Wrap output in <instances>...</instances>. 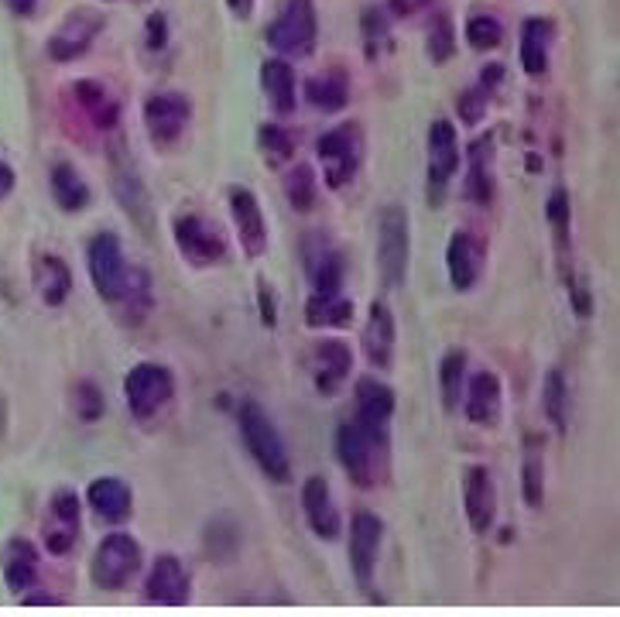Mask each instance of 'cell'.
I'll return each instance as SVG.
<instances>
[{
  "label": "cell",
  "mask_w": 620,
  "mask_h": 617,
  "mask_svg": "<svg viewBox=\"0 0 620 617\" xmlns=\"http://www.w3.org/2000/svg\"><path fill=\"white\" fill-rule=\"evenodd\" d=\"M483 148H487V141H480V144H477V151H473L470 196H477L480 203H490V196H494V182H490V175H483Z\"/></svg>",
  "instance_id": "cell-42"
},
{
  "label": "cell",
  "mask_w": 620,
  "mask_h": 617,
  "mask_svg": "<svg viewBox=\"0 0 620 617\" xmlns=\"http://www.w3.org/2000/svg\"><path fill=\"white\" fill-rule=\"evenodd\" d=\"M103 28V18H96L93 11H76L69 14V21L59 28V35L48 42V55H52L55 62H69L76 59V55H83L90 42L96 38V31Z\"/></svg>",
  "instance_id": "cell-18"
},
{
  "label": "cell",
  "mask_w": 620,
  "mask_h": 617,
  "mask_svg": "<svg viewBox=\"0 0 620 617\" xmlns=\"http://www.w3.org/2000/svg\"><path fill=\"white\" fill-rule=\"evenodd\" d=\"M353 371V354L343 340H319L316 343V388L322 395H333Z\"/></svg>",
  "instance_id": "cell-22"
},
{
  "label": "cell",
  "mask_w": 620,
  "mask_h": 617,
  "mask_svg": "<svg viewBox=\"0 0 620 617\" xmlns=\"http://www.w3.org/2000/svg\"><path fill=\"white\" fill-rule=\"evenodd\" d=\"M76 528L79 525L52 518V522L45 525V546H48V552H55V556H66V552L72 549V542H76Z\"/></svg>",
  "instance_id": "cell-40"
},
{
  "label": "cell",
  "mask_w": 620,
  "mask_h": 617,
  "mask_svg": "<svg viewBox=\"0 0 620 617\" xmlns=\"http://www.w3.org/2000/svg\"><path fill=\"white\" fill-rule=\"evenodd\" d=\"M322 172H326L329 189H343L357 175L360 158H364V131L357 124H340L326 131L316 144Z\"/></svg>",
  "instance_id": "cell-3"
},
{
  "label": "cell",
  "mask_w": 620,
  "mask_h": 617,
  "mask_svg": "<svg viewBox=\"0 0 620 617\" xmlns=\"http://www.w3.org/2000/svg\"><path fill=\"white\" fill-rule=\"evenodd\" d=\"M35 576H38L35 546L24 542V539L7 542V549H4V580H7V587L21 594V590H28L31 583H35Z\"/></svg>",
  "instance_id": "cell-27"
},
{
  "label": "cell",
  "mask_w": 620,
  "mask_h": 617,
  "mask_svg": "<svg viewBox=\"0 0 620 617\" xmlns=\"http://www.w3.org/2000/svg\"><path fill=\"white\" fill-rule=\"evenodd\" d=\"M86 258H90V275H93V285H96V292H100V299L117 302L127 288V278H131L117 234H96L90 240Z\"/></svg>",
  "instance_id": "cell-9"
},
{
  "label": "cell",
  "mask_w": 620,
  "mask_h": 617,
  "mask_svg": "<svg viewBox=\"0 0 620 617\" xmlns=\"http://www.w3.org/2000/svg\"><path fill=\"white\" fill-rule=\"evenodd\" d=\"M141 570V546L127 532H114L93 552V583L100 590H120Z\"/></svg>",
  "instance_id": "cell-5"
},
{
  "label": "cell",
  "mask_w": 620,
  "mask_h": 617,
  "mask_svg": "<svg viewBox=\"0 0 620 617\" xmlns=\"http://www.w3.org/2000/svg\"><path fill=\"white\" fill-rule=\"evenodd\" d=\"M305 268H309V278L316 285V292L322 295H336L343 285V258L326 244L322 237L309 240L305 244Z\"/></svg>",
  "instance_id": "cell-20"
},
{
  "label": "cell",
  "mask_w": 620,
  "mask_h": 617,
  "mask_svg": "<svg viewBox=\"0 0 620 617\" xmlns=\"http://www.w3.org/2000/svg\"><path fill=\"white\" fill-rule=\"evenodd\" d=\"M480 110H483V96H477V93L460 96V114H463L466 124H477V120H480Z\"/></svg>",
  "instance_id": "cell-46"
},
{
  "label": "cell",
  "mask_w": 620,
  "mask_h": 617,
  "mask_svg": "<svg viewBox=\"0 0 620 617\" xmlns=\"http://www.w3.org/2000/svg\"><path fill=\"white\" fill-rule=\"evenodd\" d=\"M76 402H79V415H83V419H96V415L103 412V398H100V391L93 388L90 381H83L76 388Z\"/></svg>",
  "instance_id": "cell-43"
},
{
  "label": "cell",
  "mask_w": 620,
  "mask_h": 617,
  "mask_svg": "<svg viewBox=\"0 0 620 617\" xmlns=\"http://www.w3.org/2000/svg\"><path fill=\"white\" fill-rule=\"evenodd\" d=\"M394 415V391L377 378L357 381V419L367 422L370 429L388 432V422Z\"/></svg>",
  "instance_id": "cell-21"
},
{
  "label": "cell",
  "mask_w": 620,
  "mask_h": 617,
  "mask_svg": "<svg viewBox=\"0 0 620 617\" xmlns=\"http://www.w3.org/2000/svg\"><path fill=\"white\" fill-rule=\"evenodd\" d=\"M227 4L240 14V18H247V14H251V7H254V0H227Z\"/></svg>",
  "instance_id": "cell-50"
},
{
  "label": "cell",
  "mask_w": 620,
  "mask_h": 617,
  "mask_svg": "<svg viewBox=\"0 0 620 617\" xmlns=\"http://www.w3.org/2000/svg\"><path fill=\"white\" fill-rule=\"evenodd\" d=\"M86 498L96 508V515L107 518V522H124V518H131V487L124 484L120 477H100L90 484V491H86Z\"/></svg>",
  "instance_id": "cell-25"
},
{
  "label": "cell",
  "mask_w": 620,
  "mask_h": 617,
  "mask_svg": "<svg viewBox=\"0 0 620 617\" xmlns=\"http://www.w3.org/2000/svg\"><path fill=\"white\" fill-rule=\"evenodd\" d=\"M388 432L370 429L367 422H360L357 415L346 419L336 436V453H340L343 470L357 487H374L377 480V453L384 450Z\"/></svg>",
  "instance_id": "cell-2"
},
{
  "label": "cell",
  "mask_w": 620,
  "mask_h": 617,
  "mask_svg": "<svg viewBox=\"0 0 620 617\" xmlns=\"http://www.w3.org/2000/svg\"><path fill=\"white\" fill-rule=\"evenodd\" d=\"M192 117V103L182 93H158L144 103V124H148L151 141L172 144L185 131Z\"/></svg>",
  "instance_id": "cell-12"
},
{
  "label": "cell",
  "mask_w": 620,
  "mask_h": 617,
  "mask_svg": "<svg viewBox=\"0 0 620 617\" xmlns=\"http://www.w3.org/2000/svg\"><path fill=\"white\" fill-rule=\"evenodd\" d=\"M257 306H261V323L275 326L278 323V309H275V292H271L268 282L257 285Z\"/></svg>",
  "instance_id": "cell-45"
},
{
  "label": "cell",
  "mask_w": 620,
  "mask_h": 617,
  "mask_svg": "<svg viewBox=\"0 0 620 617\" xmlns=\"http://www.w3.org/2000/svg\"><path fill=\"white\" fill-rule=\"evenodd\" d=\"M353 319V302H346L340 292L336 295H322L316 292L309 299V306H305V323L312 326V330H319V326H350Z\"/></svg>",
  "instance_id": "cell-29"
},
{
  "label": "cell",
  "mask_w": 620,
  "mask_h": 617,
  "mask_svg": "<svg viewBox=\"0 0 620 617\" xmlns=\"http://www.w3.org/2000/svg\"><path fill=\"white\" fill-rule=\"evenodd\" d=\"M11 189H14V172L4 162H0V199H4Z\"/></svg>",
  "instance_id": "cell-48"
},
{
  "label": "cell",
  "mask_w": 620,
  "mask_h": 617,
  "mask_svg": "<svg viewBox=\"0 0 620 617\" xmlns=\"http://www.w3.org/2000/svg\"><path fill=\"white\" fill-rule=\"evenodd\" d=\"M305 96H309V103L316 110H322V114H336V110H343L346 100H350V86H346L343 72H329V76L309 79Z\"/></svg>",
  "instance_id": "cell-30"
},
{
  "label": "cell",
  "mask_w": 620,
  "mask_h": 617,
  "mask_svg": "<svg viewBox=\"0 0 620 617\" xmlns=\"http://www.w3.org/2000/svg\"><path fill=\"white\" fill-rule=\"evenodd\" d=\"M35 282H38V292H42V299L48 302V306H62V302L69 299V292H72V275L59 258L38 261Z\"/></svg>",
  "instance_id": "cell-31"
},
{
  "label": "cell",
  "mask_w": 620,
  "mask_h": 617,
  "mask_svg": "<svg viewBox=\"0 0 620 617\" xmlns=\"http://www.w3.org/2000/svg\"><path fill=\"white\" fill-rule=\"evenodd\" d=\"M439 381H442V405L453 412L463 398V381H466V354L463 350H449L446 360L439 367Z\"/></svg>",
  "instance_id": "cell-34"
},
{
  "label": "cell",
  "mask_w": 620,
  "mask_h": 617,
  "mask_svg": "<svg viewBox=\"0 0 620 617\" xmlns=\"http://www.w3.org/2000/svg\"><path fill=\"white\" fill-rule=\"evenodd\" d=\"M175 244H179L182 258L196 268L206 264H220L227 258V240L216 230V223L203 220V216H179L175 220Z\"/></svg>",
  "instance_id": "cell-10"
},
{
  "label": "cell",
  "mask_w": 620,
  "mask_h": 617,
  "mask_svg": "<svg viewBox=\"0 0 620 617\" xmlns=\"http://www.w3.org/2000/svg\"><path fill=\"white\" fill-rule=\"evenodd\" d=\"M525 504L528 508H542V501H545V470H542V463L535 460V456H528L525 460Z\"/></svg>",
  "instance_id": "cell-39"
},
{
  "label": "cell",
  "mask_w": 620,
  "mask_h": 617,
  "mask_svg": "<svg viewBox=\"0 0 620 617\" xmlns=\"http://www.w3.org/2000/svg\"><path fill=\"white\" fill-rule=\"evenodd\" d=\"M460 168V144H456V127L449 120H436L429 127V182L446 186L453 172Z\"/></svg>",
  "instance_id": "cell-19"
},
{
  "label": "cell",
  "mask_w": 620,
  "mask_h": 617,
  "mask_svg": "<svg viewBox=\"0 0 620 617\" xmlns=\"http://www.w3.org/2000/svg\"><path fill=\"white\" fill-rule=\"evenodd\" d=\"M364 354L374 371H388L394 360V316L384 302H370L364 326Z\"/></svg>",
  "instance_id": "cell-16"
},
{
  "label": "cell",
  "mask_w": 620,
  "mask_h": 617,
  "mask_svg": "<svg viewBox=\"0 0 620 617\" xmlns=\"http://www.w3.org/2000/svg\"><path fill=\"white\" fill-rule=\"evenodd\" d=\"M261 148H264V158H268V165H285L288 158H292V138H288V131H281L278 124H264L261 127Z\"/></svg>",
  "instance_id": "cell-37"
},
{
  "label": "cell",
  "mask_w": 620,
  "mask_h": 617,
  "mask_svg": "<svg viewBox=\"0 0 620 617\" xmlns=\"http://www.w3.org/2000/svg\"><path fill=\"white\" fill-rule=\"evenodd\" d=\"M24 604H62V600L59 597H24Z\"/></svg>",
  "instance_id": "cell-51"
},
{
  "label": "cell",
  "mask_w": 620,
  "mask_h": 617,
  "mask_svg": "<svg viewBox=\"0 0 620 617\" xmlns=\"http://www.w3.org/2000/svg\"><path fill=\"white\" fill-rule=\"evenodd\" d=\"M549 24L542 21H528L525 24V38H521V66L528 76H538L549 66Z\"/></svg>",
  "instance_id": "cell-32"
},
{
  "label": "cell",
  "mask_w": 620,
  "mask_h": 617,
  "mask_svg": "<svg viewBox=\"0 0 620 617\" xmlns=\"http://www.w3.org/2000/svg\"><path fill=\"white\" fill-rule=\"evenodd\" d=\"M7 4H11L14 14H31V11H35V0H7Z\"/></svg>",
  "instance_id": "cell-49"
},
{
  "label": "cell",
  "mask_w": 620,
  "mask_h": 617,
  "mask_svg": "<svg viewBox=\"0 0 620 617\" xmlns=\"http://www.w3.org/2000/svg\"><path fill=\"white\" fill-rule=\"evenodd\" d=\"M446 268H449V282H453L460 292L473 288V282L480 278L483 268V251L480 244L470 234H453L446 251Z\"/></svg>",
  "instance_id": "cell-24"
},
{
  "label": "cell",
  "mask_w": 620,
  "mask_h": 617,
  "mask_svg": "<svg viewBox=\"0 0 620 617\" xmlns=\"http://www.w3.org/2000/svg\"><path fill=\"white\" fill-rule=\"evenodd\" d=\"M76 96H79V103L90 110V117H93L96 127H114L117 124V103H114V96L103 90L100 83H90V79H83V83H76Z\"/></svg>",
  "instance_id": "cell-33"
},
{
  "label": "cell",
  "mask_w": 620,
  "mask_h": 617,
  "mask_svg": "<svg viewBox=\"0 0 620 617\" xmlns=\"http://www.w3.org/2000/svg\"><path fill=\"white\" fill-rule=\"evenodd\" d=\"M463 504H466V518H470L473 532H490L497 518V494H494V480H490L487 467H470L463 477Z\"/></svg>",
  "instance_id": "cell-15"
},
{
  "label": "cell",
  "mask_w": 620,
  "mask_h": 617,
  "mask_svg": "<svg viewBox=\"0 0 620 617\" xmlns=\"http://www.w3.org/2000/svg\"><path fill=\"white\" fill-rule=\"evenodd\" d=\"M501 38H504L501 24H497L494 18H487V14L466 24V42H470L473 48H497L501 45Z\"/></svg>",
  "instance_id": "cell-38"
},
{
  "label": "cell",
  "mask_w": 620,
  "mask_h": 617,
  "mask_svg": "<svg viewBox=\"0 0 620 617\" xmlns=\"http://www.w3.org/2000/svg\"><path fill=\"white\" fill-rule=\"evenodd\" d=\"M110 175H114L117 203L124 206V213L131 216L134 223H138L144 234H151V230H155V220H151L148 189H144V182H141V175H138V165L131 162V155H127L120 141L114 144V151H110Z\"/></svg>",
  "instance_id": "cell-8"
},
{
  "label": "cell",
  "mask_w": 620,
  "mask_h": 617,
  "mask_svg": "<svg viewBox=\"0 0 620 617\" xmlns=\"http://www.w3.org/2000/svg\"><path fill=\"white\" fill-rule=\"evenodd\" d=\"M148 45L165 48V18H161V14H155V18L148 21Z\"/></svg>",
  "instance_id": "cell-47"
},
{
  "label": "cell",
  "mask_w": 620,
  "mask_h": 617,
  "mask_svg": "<svg viewBox=\"0 0 620 617\" xmlns=\"http://www.w3.org/2000/svg\"><path fill=\"white\" fill-rule=\"evenodd\" d=\"M302 508H305V522H309V528L319 535V539H326V542L340 539L343 522H340V511H336V504H333V491H329L326 477L305 480Z\"/></svg>",
  "instance_id": "cell-14"
},
{
  "label": "cell",
  "mask_w": 620,
  "mask_h": 617,
  "mask_svg": "<svg viewBox=\"0 0 620 617\" xmlns=\"http://www.w3.org/2000/svg\"><path fill=\"white\" fill-rule=\"evenodd\" d=\"M466 419L477 422V426H497V419H501V381H497V374L480 371L470 381V391H466Z\"/></svg>",
  "instance_id": "cell-23"
},
{
  "label": "cell",
  "mask_w": 620,
  "mask_h": 617,
  "mask_svg": "<svg viewBox=\"0 0 620 617\" xmlns=\"http://www.w3.org/2000/svg\"><path fill=\"white\" fill-rule=\"evenodd\" d=\"M237 422H240V436H244V443L257 460V467L268 474V480H275V484H288V480H292V463H288L285 443H281V436H278L275 422L268 419V412H264L257 402H240Z\"/></svg>",
  "instance_id": "cell-1"
},
{
  "label": "cell",
  "mask_w": 620,
  "mask_h": 617,
  "mask_svg": "<svg viewBox=\"0 0 620 617\" xmlns=\"http://www.w3.org/2000/svg\"><path fill=\"white\" fill-rule=\"evenodd\" d=\"M285 196L299 213L312 210V203H316V172H312V165H295L285 175Z\"/></svg>",
  "instance_id": "cell-35"
},
{
  "label": "cell",
  "mask_w": 620,
  "mask_h": 617,
  "mask_svg": "<svg viewBox=\"0 0 620 617\" xmlns=\"http://www.w3.org/2000/svg\"><path fill=\"white\" fill-rule=\"evenodd\" d=\"M148 600L151 604L179 607L189 600V573L175 556H158V563L151 566L148 576Z\"/></svg>",
  "instance_id": "cell-17"
},
{
  "label": "cell",
  "mask_w": 620,
  "mask_h": 617,
  "mask_svg": "<svg viewBox=\"0 0 620 617\" xmlns=\"http://www.w3.org/2000/svg\"><path fill=\"white\" fill-rule=\"evenodd\" d=\"M545 213H549L552 227H559V230L569 227V196H566V189H555V192H552L549 206H545Z\"/></svg>",
  "instance_id": "cell-44"
},
{
  "label": "cell",
  "mask_w": 620,
  "mask_h": 617,
  "mask_svg": "<svg viewBox=\"0 0 620 617\" xmlns=\"http://www.w3.org/2000/svg\"><path fill=\"white\" fill-rule=\"evenodd\" d=\"M316 4L312 0H288L278 21L268 28V45L281 55H309L316 45Z\"/></svg>",
  "instance_id": "cell-7"
},
{
  "label": "cell",
  "mask_w": 620,
  "mask_h": 617,
  "mask_svg": "<svg viewBox=\"0 0 620 617\" xmlns=\"http://www.w3.org/2000/svg\"><path fill=\"white\" fill-rule=\"evenodd\" d=\"M453 24H449V18H439L436 24H432L429 31V55L432 62H446L449 55H453Z\"/></svg>",
  "instance_id": "cell-41"
},
{
  "label": "cell",
  "mask_w": 620,
  "mask_h": 617,
  "mask_svg": "<svg viewBox=\"0 0 620 617\" xmlns=\"http://www.w3.org/2000/svg\"><path fill=\"white\" fill-rule=\"evenodd\" d=\"M124 395H127V408L138 422H148L172 402L175 395V381L168 374V367L161 364H138L131 374L124 378Z\"/></svg>",
  "instance_id": "cell-6"
},
{
  "label": "cell",
  "mask_w": 620,
  "mask_h": 617,
  "mask_svg": "<svg viewBox=\"0 0 620 617\" xmlns=\"http://www.w3.org/2000/svg\"><path fill=\"white\" fill-rule=\"evenodd\" d=\"M230 213H233V227H237L240 247H244L247 258H261L268 251V223H264L261 203L251 189L237 186L230 189Z\"/></svg>",
  "instance_id": "cell-11"
},
{
  "label": "cell",
  "mask_w": 620,
  "mask_h": 617,
  "mask_svg": "<svg viewBox=\"0 0 620 617\" xmlns=\"http://www.w3.org/2000/svg\"><path fill=\"white\" fill-rule=\"evenodd\" d=\"M542 398H545V412H549L552 426L562 432V429H566V402H569V398H566V378H562V371H549Z\"/></svg>",
  "instance_id": "cell-36"
},
{
  "label": "cell",
  "mask_w": 620,
  "mask_h": 617,
  "mask_svg": "<svg viewBox=\"0 0 620 617\" xmlns=\"http://www.w3.org/2000/svg\"><path fill=\"white\" fill-rule=\"evenodd\" d=\"M52 196L66 213H79V210H86V203H90V189H86L83 175H79L72 165L52 168Z\"/></svg>",
  "instance_id": "cell-28"
},
{
  "label": "cell",
  "mask_w": 620,
  "mask_h": 617,
  "mask_svg": "<svg viewBox=\"0 0 620 617\" xmlns=\"http://www.w3.org/2000/svg\"><path fill=\"white\" fill-rule=\"evenodd\" d=\"M261 86L268 93L271 107L278 114H292L295 110V72L285 59H268L261 66Z\"/></svg>",
  "instance_id": "cell-26"
},
{
  "label": "cell",
  "mask_w": 620,
  "mask_h": 617,
  "mask_svg": "<svg viewBox=\"0 0 620 617\" xmlns=\"http://www.w3.org/2000/svg\"><path fill=\"white\" fill-rule=\"evenodd\" d=\"M408 251H412L408 213L401 210V206H388V210L381 213V223H377V268H381V278L388 288L405 282Z\"/></svg>",
  "instance_id": "cell-4"
},
{
  "label": "cell",
  "mask_w": 620,
  "mask_h": 617,
  "mask_svg": "<svg viewBox=\"0 0 620 617\" xmlns=\"http://www.w3.org/2000/svg\"><path fill=\"white\" fill-rule=\"evenodd\" d=\"M381 518L367 515V511H360V515H353V525H350V566H353V576H357V583L364 590H370V583H374V566H377V549H381Z\"/></svg>",
  "instance_id": "cell-13"
}]
</instances>
